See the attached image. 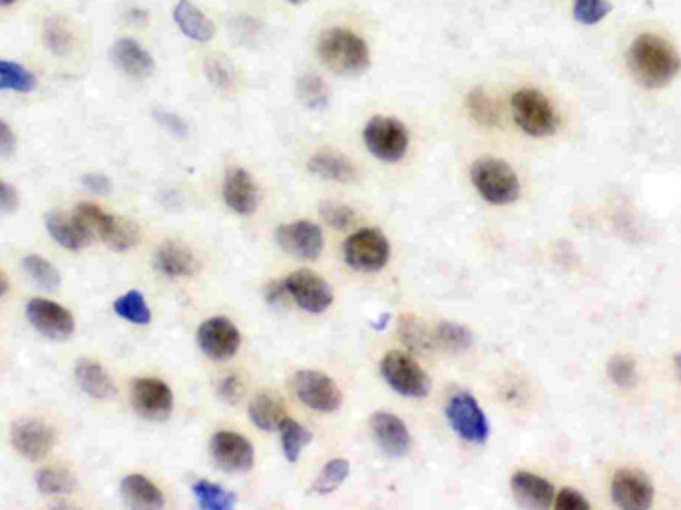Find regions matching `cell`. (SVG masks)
<instances>
[{
    "instance_id": "obj_16",
    "label": "cell",
    "mask_w": 681,
    "mask_h": 510,
    "mask_svg": "<svg viewBox=\"0 0 681 510\" xmlns=\"http://www.w3.org/2000/svg\"><path fill=\"white\" fill-rule=\"evenodd\" d=\"M275 240L285 254L297 259H317L323 252V232L317 224L307 220L279 226L275 230Z\"/></svg>"
},
{
    "instance_id": "obj_25",
    "label": "cell",
    "mask_w": 681,
    "mask_h": 510,
    "mask_svg": "<svg viewBox=\"0 0 681 510\" xmlns=\"http://www.w3.org/2000/svg\"><path fill=\"white\" fill-rule=\"evenodd\" d=\"M76 381L86 395L98 401H108L116 397V385L106 369L90 359H82L76 363Z\"/></svg>"
},
{
    "instance_id": "obj_28",
    "label": "cell",
    "mask_w": 681,
    "mask_h": 510,
    "mask_svg": "<svg viewBox=\"0 0 681 510\" xmlns=\"http://www.w3.org/2000/svg\"><path fill=\"white\" fill-rule=\"evenodd\" d=\"M285 415L287 413H285V405L281 397L269 391L255 395L249 403V419L261 431H267V433L279 431V425L283 423Z\"/></svg>"
},
{
    "instance_id": "obj_3",
    "label": "cell",
    "mask_w": 681,
    "mask_h": 510,
    "mask_svg": "<svg viewBox=\"0 0 681 510\" xmlns=\"http://www.w3.org/2000/svg\"><path fill=\"white\" fill-rule=\"evenodd\" d=\"M470 180L488 204L506 206L520 198V180L504 160L478 158L470 168Z\"/></svg>"
},
{
    "instance_id": "obj_4",
    "label": "cell",
    "mask_w": 681,
    "mask_h": 510,
    "mask_svg": "<svg viewBox=\"0 0 681 510\" xmlns=\"http://www.w3.org/2000/svg\"><path fill=\"white\" fill-rule=\"evenodd\" d=\"M514 122L522 132L534 138L552 136L558 130V114L552 102L534 88H522L510 100Z\"/></svg>"
},
{
    "instance_id": "obj_2",
    "label": "cell",
    "mask_w": 681,
    "mask_h": 510,
    "mask_svg": "<svg viewBox=\"0 0 681 510\" xmlns=\"http://www.w3.org/2000/svg\"><path fill=\"white\" fill-rule=\"evenodd\" d=\"M317 54L337 76H361L371 66L367 42L349 28H329L319 36Z\"/></svg>"
},
{
    "instance_id": "obj_46",
    "label": "cell",
    "mask_w": 681,
    "mask_h": 510,
    "mask_svg": "<svg viewBox=\"0 0 681 510\" xmlns=\"http://www.w3.org/2000/svg\"><path fill=\"white\" fill-rule=\"evenodd\" d=\"M206 74L214 86L220 90H233L235 88V72L231 68V62L222 58H208L206 60Z\"/></svg>"
},
{
    "instance_id": "obj_26",
    "label": "cell",
    "mask_w": 681,
    "mask_h": 510,
    "mask_svg": "<svg viewBox=\"0 0 681 510\" xmlns=\"http://www.w3.org/2000/svg\"><path fill=\"white\" fill-rule=\"evenodd\" d=\"M122 499L132 509H164L162 491L144 475H128L120 485Z\"/></svg>"
},
{
    "instance_id": "obj_17",
    "label": "cell",
    "mask_w": 681,
    "mask_h": 510,
    "mask_svg": "<svg viewBox=\"0 0 681 510\" xmlns=\"http://www.w3.org/2000/svg\"><path fill=\"white\" fill-rule=\"evenodd\" d=\"M10 439L14 449L32 463L44 461L56 443L54 429L38 419H26L16 423L12 427Z\"/></svg>"
},
{
    "instance_id": "obj_13",
    "label": "cell",
    "mask_w": 681,
    "mask_h": 510,
    "mask_svg": "<svg viewBox=\"0 0 681 510\" xmlns=\"http://www.w3.org/2000/svg\"><path fill=\"white\" fill-rule=\"evenodd\" d=\"M26 317L40 335L54 341L68 339L76 327L74 317L66 307L42 297H34L26 303Z\"/></svg>"
},
{
    "instance_id": "obj_34",
    "label": "cell",
    "mask_w": 681,
    "mask_h": 510,
    "mask_svg": "<svg viewBox=\"0 0 681 510\" xmlns=\"http://www.w3.org/2000/svg\"><path fill=\"white\" fill-rule=\"evenodd\" d=\"M36 88V76L22 64L0 58V90L10 92H32Z\"/></svg>"
},
{
    "instance_id": "obj_14",
    "label": "cell",
    "mask_w": 681,
    "mask_h": 510,
    "mask_svg": "<svg viewBox=\"0 0 681 510\" xmlns=\"http://www.w3.org/2000/svg\"><path fill=\"white\" fill-rule=\"evenodd\" d=\"M198 345L208 359L227 361L239 351L241 333L227 317H210L198 329Z\"/></svg>"
},
{
    "instance_id": "obj_24",
    "label": "cell",
    "mask_w": 681,
    "mask_h": 510,
    "mask_svg": "<svg viewBox=\"0 0 681 510\" xmlns=\"http://www.w3.org/2000/svg\"><path fill=\"white\" fill-rule=\"evenodd\" d=\"M154 267L166 277H190L198 271L200 263L186 246L166 242L154 255Z\"/></svg>"
},
{
    "instance_id": "obj_42",
    "label": "cell",
    "mask_w": 681,
    "mask_h": 510,
    "mask_svg": "<svg viewBox=\"0 0 681 510\" xmlns=\"http://www.w3.org/2000/svg\"><path fill=\"white\" fill-rule=\"evenodd\" d=\"M72 214L94 238H102L104 230L108 228V224L112 220V214H106L100 206L88 204V202L78 204Z\"/></svg>"
},
{
    "instance_id": "obj_23",
    "label": "cell",
    "mask_w": 681,
    "mask_h": 510,
    "mask_svg": "<svg viewBox=\"0 0 681 510\" xmlns=\"http://www.w3.org/2000/svg\"><path fill=\"white\" fill-rule=\"evenodd\" d=\"M307 168L317 178L337 182V184H353L357 182V168L353 162L335 150H319L307 162Z\"/></svg>"
},
{
    "instance_id": "obj_20",
    "label": "cell",
    "mask_w": 681,
    "mask_h": 510,
    "mask_svg": "<svg viewBox=\"0 0 681 510\" xmlns=\"http://www.w3.org/2000/svg\"><path fill=\"white\" fill-rule=\"evenodd\" d=\"M110 58L118 70L134 80H146L156 70L154 56L134 38H120L110 50Z\"/></svg>"
},
{
    "instance_id": "obj_36",
    "label": "cell",
    "mask_w": 681,
    "mask_h": 510,
    "mask_svg": "<svg viewBox=\"0 0 681 510\" xmlns=\"http://www.w3.org/2000/svg\"><path fill=\"white\" fill-rule=\"evenodd\" d=\"M351 473V465L347 459H331L323 469L321 473L317 475L313 487H311V493L313 495H329L333 491H337L349 477Z\"/></svg>"
},
{
    "instance_id": "obj_15",
    "label": "cell",
    "mask_w": 681,
    "mask_h": 510,
    "mask_svg": "<svg viewBox=\"0 0 681 510\" xmlns=\"http://www.w3.org/2000/svg\"><path fill=\"white\" fill-rule=\"evenodd\" d=\"M654 485L640 469H622L612 479V501L618 509L646 510L654 503Z\"/></svg>"
},
{
    "instance_id": "obj_54",
    "label": "cell",
    "mask_w": 681,
    "mask_h": 510,
    "mask_svg": "<svg viewBox=\"0 0 681 510\" xmlns=\"http://www.w3.org/2000/svg\"><path fill=\"white\" fill-rule=\"evenodd\" d=\"M6 291H8V279H6L4 271L0 269V297H2Z\"/></svg>"
},
{
    "instance_id": "obj_41",
    "label": "cell",
    "mask_w": 681,
    "mask_h": 510,
    "mask_svg": "<svg viewBox=\"0 0 681 510\" xmlns=\"http://www.w3.org/2000/svg\"><path fill=\"white\" fill-rule=\"evenodd\" d=\"M44 44L50 52L66 56L74 46V36L60 18H48L44 22Z\"/></svg>"
},
{
    "instance_id": "obj_35",
    "label": "cell",
    "mask_w": 681,
    "mask_h": 510,
    "mask_svg": "<svg viewBox=\"0 0 681 510\" xmlns=\"http://www.w3.org/2000/svg\"><path fill=\"white\" fill-rule=\"evenodd\" d=\"M114 313L136 325H148L152 321V311L140 291H128L126 295L118 297L114 301Z\"/></svg>"
},
{
    "instance_id": "obj_55",
    "label": "cell",
    "mask_w": 681,
    "mask_h": 510,
    "mask_svg": "<svg viewBox=\"0 0 681 510\" xmlns=\"http://www.w3.org/2000/svg\"><path fill=\"white\" fill-rule=\"evenodd\" d=\"M389 319H391V315L385 313V315H381V323H373V327H375V329H385V325L389 323Z\"/></svg>"
},
{
    "instance_id": "obj_38",
    "label": "cell",
    "mask_w": 681,
    "mask_h": 510,
    "mask_svg": "<svg viewBox=\"0 0 681 510\" xmlns=\"http://www.w3.org/2000/svg\"><path fill=\"white\" fill-rule=\"evenodd\" d=\"M74 485V477L66 469L46 467L36 473V487L42 495H70Z\"/></svg>"
},
{
    "instance_id": "obj_12",
    "label": "cell",
    "mask_w": 681,
    "mask_h": 510,
    "mask_svg": "<svg viewBox=\"0 0 681 510\" xmlns=\"http://www.w3.org/2000/svg\"><path fill=\"white\" fill-rule=\"evenodd\" d=\"M132 407L148 421H166L174 409V393L162 379L140 377L132 385Z\"/></svg>"
},
{
    "instance_id": "obj_32",
    "label": "cell",
    "mask_w": 681,
    "mask_h": 510,
    "mask_svg": "<svg viewBox=\"0 0 681 510\" xmlns=\"http://www.w3.org/2000/svg\"><path fill=\"white\" fill-rule=\"evenodd\" d=\"M297 96L303 102V106H307L309 110L321 112V110L327 108L331 92H329L327 82L321 76H317V74H303L297 80Z\"/></svg>"
},
{
    "instance_id": "obj_5",
    "label": "cell",
    "mask_w": 681,
    "mask_h": 510,
    "mask_svg": "<svg viewBox=\"0 0 681 510\" xmlns=\"http://www.w3.org/2000/svg\"><path fill=\"white\" fill-rule=\"evenodd\" d=\"M363 142L377 160L397 164L407 156L411 136L401 120L391 116H373L363 130Z\"/></svg>"
},
{
    "instance_id": "obj_18",
    "label": "cell",
    "mask_w": 681,
    "mask_h": 510,
    "mask_svg": "<svg viewBox=\"0 0 681 510\" xmlns=\"http://www.w3.org/2000/svg\"><path fill=\"white\" fill-rule=\"evenodd\" d=\"M371 433L375 443L379 445V449L395 459L407 457L411 453L413 447V439L411 433L407 429V425L393 413L389 411H377L371 421Z\"/></svg>"
},
{
    "instance_id": "obj_22",
    "label": "cell",
    "mask_w": 681,
    "mask_h": 510,
    "mask_svg": "<svg viewBox=\"0 0 681 510\" xmlns=\"http://www.w3.org/2000/svg\"><path fill=\"white\" fill-rule=\"evenodd\" d=\"M46 230L58 246L70 252H80L94 240V236L74 218V214L66 212H50L46 216Z\"/></svg>"
},
{
    "instance_id": "obj_8",
    "label": "cell",
    "mask_w": 681,
    "mask_h": 510,
    "mask_svg": "<svg viewBox=\"0 0 681 510\" xmlns=\"http://www.w3.org/2000/svg\"><path fill=\"white\" fill-rule=\"evenodd\" d=\"M343 255L347 265L355 271L375 273L387 265L391 257V246L383 232L365 228L347 238Z\"/></svg>"
},
{
    "instance_id": "obj_53",
    "label": "cell",
    "mask_w": 681,
    "mask_h": 510,
    "mask_svg": "<svg viewBox=\"0 0 681 510\" xmlns=\"http://www.w3.org/2000/svg\"><path fill=\"white\" fill-rule=\"evenodd\" d=\"M287 297H289V291H287L285 279H283V281H271V283H267V287H265V299H267L269 305H281V303H285Z\"/></svg>"
},
{
    "instance_id": "obj_27",
    "label": "cell",
    "mask_w": 681,
    "mask_h": 510,
    "mask_svg": "<svg viewBox=\"0 0 681 510\" xmlns=\"http://www.w3.org/2000/svg\"><path fill=\"white\" fill-rule=\"evenodd\" d=\"M174 20L182 34L196 42H210L216 36V24L190 0H180L176 4Z\"/></svg>"
},
{
    "instance_id": "obj_21",
    "label": "cell",
    "mask_w": 681,
    "mask_h": 510,
    "mask_svg": "<svg viewBox=\"0 0 681 510\" xmlns=\"http://www.w3.org/2000/svg\"><path fill=\"white\" fill-rule=\"evenodd\" d=\"M510 487H512L516 503L524 509L544 510L554 505L556 493H554L552 483H548L546 479L538 475L518 471L512 475Z\"/></svg>"
},
{
    "instance_id": "obj_7",
    "label": "cell",
    "mask_w": 681,
    "mask_h": 510,
    "mask_svg": "<svg viewBox=\"0 0 681 510\" xmlns=\"http://www.w3.org/2000/svg\"><path fill=\"white\" fill-rule=\"evenodd\" d=\"M447 421L454 433L472 445H484L490 435V425L478 401L464 391L454 393L447 403Z\"/></svg>"
},
{
    "instance_id": "obj_30",
    "label": "cell",
    "mask_w": 681,
    "mask_h": 510,
    "mask_svg": "<svg viewBox=\"0 0 681 510\" xmlns=\"http://www.w3.org/2000/svg\"><path fill=\"white\" fill-rule=\"evenodd\" d=\"M466 110L468 114L472 116V120L478 124V126H484V128H496L500 126L502 118H500V110L496 106V102L492 100V96L484 90V88H472L468 94H466Z\"/></svg>"
},
{
    "instance_id": "obj_33",
    "label": "cell",
    "mask_w": 681,
    "mask_h": 510,
    "mask_svg": "<svg viewBox=\"0 0 681 510\" xmlns=\"http://www.w3.org/2000/svg\"><path fill=\"white\" fill-rule=\"evenodd\" d=\"M192 493L204 510H231L237 503V497L233 493L226 491L220 485L208 483V481H198L192 487Z\"/></svg>"
},
{
    "instance_id": "obj_56",
    "label": "cell",
    "mask_w": 681,
    "mask_h": 510,
    "mask_svg": "<svg viewBox=\"0 0 681 510\" xmlns=\"http://www.w3.org/2000/svg\"><path fill=\"white\" fill-rule=\"evenodd\" d=\"M674 367H676V375H678V379L681 381V353L676 355V359H674Z\"/></svg>"
},
{
    "instance_id": "obj_40",
    "label": "cell",
    "mask_w": 681,
    "mask_h": 510,
    "mask_svg": "<svg viewBox=\"0 0 681 510\" xmlns=\"http://www.w3.org/2000/svg\"><path fill=\"white\" fill-rule=\"evenodd\" d=\"M433 337L443 349L454 351V353H462L472 347V333L464 325L451 323V321H443L437 327Z\"/></svg>"
},
{
    "instance_id": "obj_1",
    "label": "cell",
    "mask_w": 681,
    "mask_h": 510,
    "mask_svg": "<svg viewBox=\"0 0 681 510\" xmlns=\"http://www.w3.org/2000/svg\"><path fill=\"white\" fill-rule=\"evenodd\" d=\"M632 76L646 88L668 86L681 70L678 50L658 34H640L628 50Z\"/></svg>"
},
{
    "instance_id": "obj_47",
    "label": "cell",
    "mask_w": 681,
    "mask_h": 510,
    "mask_svg": "<svg viewBox=\"0 0 681 510\" xmlns=\"http://www.w3.org/2000/svg\"><path fill=\"white\" fill-rule=\"evenodd\" d=\"M554 507L558 510H590V503L582 493L574 489H562L554 499Z\"/></svg>"
},
{
    "instance_id": "obj_10",
    "label": "cell",
    "mask_w": 681,
    "mask_h": 510,
    "mask_svg": "<svg viewBox=\"0 0 681 510\" xmlns=\"http://www.w3.org/2000/svg\"><path fill=\"white\" fill-rule=\"evenodd\" d=\"M210 457L220 471L229 475L249 473L255 465L253 445L231 431H220L210 439Z\"/></svg>"
},
{
    "instance_id": "obj_37",
    "label": "cell",
    "mask_w": 681,
    "mask_h": 510,
    "mask_svg": "<svg viewBox=\"0 0 681 510\" xmlns=\"http://www.w3.org/2000/svg\"><path fill=\"white\" fill-rule=\"evenodd\" d=\"M22 269L24 273L42 289L48 291H56L60 285V273L58 269L44 257L40 255L30 254L22 259Z\"/></svg>"
},
{
    "instance_id": "obj_58",
    "label": "cell",
    "mask_w": 681,
    "mask_h": 510,
    "mask_svg": "<svg viewBox=\"0 0 681 510\" xmlns=\"http://www.w3.org/2000/svg\"><path fill=\"white\" fill-rule=\"evenodd\" d=\"M287 2H291V4H303L305 0H287Z\"/></svg>"
},
{
    "instance_id": "obj_31",
    "label": "cell",
    "mask_w": 681,
    "mask_h": 510,
    "mask_svg": "<svg viewBox=\"0 0 681 510\" xmlns=\"http://www.w3.org/2000/svg\"><path fill=\"white\" fill-rule=\"evenodd\" d=\"M279 433H281V447H283L285 459L289 463H297L303 449L313 441L311 431H307L299 421L285 417L283 423L279 425Z\"/></svg>"
},
{
    "instance_id": "obj_6",
    "label": "cell",
    "mask_w": 681,
    "mask_h": 510,
    "mask_svg": "<svg viewBox=\"0 0 681 510\" xmlns=\"http://www.w3.org/2000/svg\"><path fill=\"white\" fill-rule=\"evenodd\" d=\"M381 375L387 385L403 397L425 399L431 393V377L405 351H389L381 361Z\"/></svg>"
},
{
    "instance_id": "obj_52",
    "label": "cell",
    "mask_w": 681,
    "mask_h": 510,
    "mask_svg": "<svg viewBox=\"0 0 681 510\" xmlns=\"http://www.w3.org/2000/svg\"><path fill=\"white\" fill-rule=\"evenodd\" d=\"M16 150V136L12 128L0 118V158H10Z\"/></svg>"
},
{
    "instance_id": "obj_19",
    "label": "cell",
    "mask_w": 681,
    "mask_h": 510,
    "mask_svg": "<svg viewBox=\"0 0 681 510\" xmlns=\"http://www.w3.org/2000/svg\"><path fill=\"white\" fill-rule=\"evenodd\" d=\"M227 208L239 216H251L259 206V190L251 174L243 168H229L222 186Z\"/></svg>"
},
{
    "instance_id": "obj_51",
    "label": "cell",
    "mask_w": 681,
    "mask_h": 510,
    "mask_svg": "<svg viewBox=\"0 0 681 510\" xmlns=\"http://www.w3.org/2000/svg\"><path fill=\"white\" fill-rule=\"evenodd\" d=\"M241 393H243V385L235 375L226 377L218 387V395L227 403H235L241 397Z\"/></svg>"
},
{
    "instance_id": "obj_39",
    "label": "cell",
    "mask_w": 681,
    "mask_h": 510,
    "mask_svg": "<svg viewBox=\"0 0 681 510\" xmlns=\"http://www.w3.org/2000/svg\"><path fill=\"white\" fill-rule=\"evenodd\" d=\"M399 335L401 341L413 351H427L433 345L427 325L415 315H403L399 319Z\"/></svg>"
},
{
    "instance_id": "obj_45",
    "label": "cell",
    "mask_w": 681,
    "mask_h": 510,
    "mask_svg": "<svg viewBox=\"0 0 681 510\" xmlns=\"http://www.w3.org/2000/svg\"><path fill=\"white\" fill-rule=\"evenodd\" d=\"M610 10V0H574V18L582 24H598Z\"/></svg>"
},
{
    "instance_id": "obj_49",
    "label": "cell",
    "mask_w": 681,
    "mask_h": 510,
    "mask_svg": "<svg viewBox=\"0 0 681 510\" xmlns=\"http://www.w3.org/2000/svg\"><path fill=\"white\" fill-rule=\"evenodd\" d=\"M20 206L18 192L12 184L0 180V214H12Z\"/></svg>"
},
{
    "instance_id": "obj_29",
    "label": "cell",
    "mask_w": 681,
    "mask_h": 510,
    "mask_svg": "<svg viewBox=\"0 0 681 510\" xmlns=\"http://www.w3.org/2000/svg\"><path fill=\"white\" fill-rule=\"evenodd\" d=\"M110 250L124 254L130 252L134 246H138L140 242V228L126 218L120 216H112L108 228L104 230L102 238H100Z\"/></svg>"
},
{
    "instance_id": "obj_50",
    "label": "cell",
    "mask_w": 681,
    "mask_h": 510,
    "mask_svg": "<svg viewBox=\"0 0 681 510\" xmlns=\"http://www.w3.org/2000/svg\"><path fill=\"white\" fill-rule=\"evenodd\" d=\"M82 184L88 192H94L98 196H108L112 194V182L104 174H84Z\"/></svg>"
},
{
    "instance_id": "obj_48",
    "label": "cell",
    "mask_w": 681,
    "mask_h": 510,
    "mask_svg": "<svg viewBox=\"0 0 681 510\" xmlns=\"http://www.w3.org/2000/svg\"><path fill=\"white\" fill-rule=\"evenodd\" d=\"M154 118L158 120L160 126H164L166 130H170L172 134L186 138L188 136V124L174 112H166V110H154Z\"/></svg>"
},
{
    "instance_id": "obj_11",
    "label": "cell",
    "mask_w": 681,
    "mask_h": 510,
    "mask_svg": "<svg viewBox=\"0 0 681 510\" xmlns=\"http://www.w3.org/2000/svg\"><path fill=\"white\" fill-rule=\"evenodd\" d=\"M285 285L295 305L307 313H323L333 303L331 285L309 269L293 271L289 277H285Z\"/></svg>"
},
{
    "instance_id": "obj_9",
    "label": "cell",
    "mask_w": 681,
    "mask_h": 510,
    "mask_svg": "<svg viewBox=\"0 0 681 510\" xmlns=\"http://www.w3.org/2000/svg\"><path fill=\"white\" fill-rule=\"evenodd\" d=\"M295 397L309 409L333 413L343 405V393L337 383L321 371H297L291 379Z\"/></svg>"
},
{
    "instance_id": "obj_57",
    "label": "cell",
    "mask_w": 681,
    "mask_h": 510,
    "mask_svg": "<svg viewBox=\"0 0 681 510\" xmlns=\"http://www.w3.org/2000/svg\"><path fill=\"white\" fill-rule=\"evenodd\" d=\"M16 0H0V6H10V4H14Z\"/></svg>"
},
{
    "instance_id": "obj_44",
    "label": "cell",
    "mask_w": 681,
    "mask_h": 510,
    "mask_svg": "<svg viewBox=\"0 0 681 510\" xmlns=\"http://www.w3.org/2000/svg\"><path fill=\"white\" fill-rule=\"evenodd\" d=\"M319 212H321V218L325 220V224L331 226L333 230H349L357 222L355 210L349 208L347 204L325 202V204H321Z\"/></svg>"
},
{
    "instance_id": "obj_43",
    "label": "cell",
    "mask_w": 681,
    "mask_h": 510,
    "mask_svg": "<svg viewBox=\"0 0 681 510\" xmlns=\"http://www.w3.org/2000/svg\"><path fill=\"white\" fill-rule=\"evenodd\" d=\"M608 377L612 379L614 385L628 389L634 385L636 381V361L626 355V353H618L608 361Z\"/></svg>"
}]
</instances>
